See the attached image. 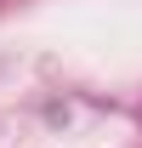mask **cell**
Instances as JSON below:
<instances>
[]
</instances>
